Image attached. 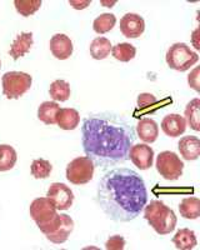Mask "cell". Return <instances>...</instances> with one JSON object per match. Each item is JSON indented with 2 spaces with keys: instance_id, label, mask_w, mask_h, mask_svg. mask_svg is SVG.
<instances>
[{
  "instance_id": "d590c367",
  "label": "cell",
  "mask_w": 200,
  "mask_h": 250,
  "mask_svg": "<svg viewBox=\"0 0 200 250\" xmlns=\"http://www.w3.org/2000/svg\"><path fill=\"white\" fill-rule=\"evenodd\" d=\"M0 69H1V60H0Z\"/></svg>"
},
{
  "instance_id": "ac0fdd59",
  "label": "cell",
  "mask_w": 200,
  "mask_h": 250,
  "mask_svg": "<svg viewBox=\"0 0 200 250\" xmlns=\"http://www.w3.org/2000/svg\"><path fill=\"white\" fill-rule=\"evenodd\" d=\"M80 123L79 111L72 108L60 109L57 117V124L63 130H74Z\"/></svg>"
},
{
  "instance_id": "9c48e42d",
  "label": "cell",
  "mask_w": 200,
  "mask_h": 250,
  "mask_svg": "<svg viewBox=\"0 0 200 250\" xmlns=\"http://www.w3.org/2000/svg\"><path fill=\"white\" fill-rule=\"evenodd\" d=\"M46 195V198L57 208V210H68L74 202L72 189L63 183H53L48 189Z\"/></svg>"
},
{
  "instance_id": "5b68a950",
  "label": "cell",
  "mask_w": 200,
  "mask_h": 250,
  "mask_svg": "<svg viewBox=\"0 0 200 250\" xmlns=\"http://www.w3.org/2000/svg\"><path fill=\"white\" fill-rule=\"evenodd\" d=\"M165 59L170 69L177 71H186L197 64L199 55L185 43H175L168 49Z\"/></svg>"
},
{
  "instance_id": "7402d4cb",
  "label": "cell",
  "mask_w": 200,
  "mask_h": 250,
  "mask_svg": "<svg viewBox=\"0 0 200 250\" xmlns=\"http://www.w3.org/2000/svg\"><path fill=\"white\" fill-rule=\"evenodd\" d=\"M179 211L185 219H198L200 216V200L195 196L185 198L180 202Z\"/></svg>"
},
{
  "instance_id": "4316f807",
  "label": "cell",
  "mask_w": 200,
  "mask_h": 250,
  "mask_svg": "<svg viewBox=\"0 0 200 250\" xmlns=\"http://www.w3.org/2000/svg\"><path fill=\"white\" fill-rule=\"evenodd\" d=\"M117 23V18L114 14L110 13H104L100 17H98L93 23V29L98 34H105L108 31L112 30Z\"/></svg>"
},
{
  "instance_id": "1f68e13d",
  "label": "cell",
  "mask_w": 200,
  "mask_h": 250,
  "mask_svg": "<svg viewBox=\"0 0 200 250\" xmlns=\"http://www.w3.org/2000/svg\"><path fill=\"white\" fill-rule=\"evenodd\" d=\"M199 68H195L194 70L192 71V74L188 77V82H189V85L192 86L194 90L199 91Z\"/></svg>"
},
{
  "instance_id": "2e32d148",
  "label": "cell",
  "mask_w": 200,
  "mask_h": 250,
  "mask_svg": "<svg viewBox=\"0 0 200 250\" xmlns=\"http://www.w3.org/2000/svg\"><path fill=\"white\" fill-rule=\"evenodd\" d=\"M33 43H34V40H33L32 33H21L13 42L9 54H10L13 59L18 60L19 58L24 57L32 49Z\"/></svg>"
},
{
  "instance_id": "e575fe53",
  "label": "cell",
  "mask_w": 200,
  "mask_h": 250,
  "mask_svg": "<svg viewBox=\"0 0 200 250\" xmlns=\"http://www.w3.org/2000/svg\"><path fill=\"white\" fill-rule=\"evenodd\" d=\"M101 3H103V4H106L105 6H109V8H112V6L114 5V4H115V1H110V3H109V1H101Z\"/></svg>"
},
{
  "instance_id": "6da1fadb",
  "label": "cell",
  "mask_w": 200,
  "mask_h": 250,
  "mask_svg": "<svg viewBox=\"0 0 200 250\" xmlns=\"http://www.w3.org/2000/svg\"><path fill=\"white\" fill-rule=\"evenodd\" d=\"M81 134L85 155L103 168L129 159V150L135 142L133 125L113 113L92 114L85 118Z\"/></svg>"
},
{
  "instance_id": "4dcf8cb0",
  "label": "cell",
  "mask_w": 200,
  "mask_h": 250,
  "mask_svg": "<svg viewBox=\"0 0 200 250\" xmlns=\"http://www.w3.org/2000/svg\"><path fill=\"white\" fill-rule=\"evenodd\" d=\"M155 103H157V98L153 95V94L149 93H143L140 94L139 97H138V104L141 108H148V106L154 105Z\"/></svg>"
},
{
  "instance_id": "277c9868",
  "label": "cell",
  "mask_w": 200,
  "mask_h": 250,
  "mask_svg": "<svg viewBox=\"0 0 200 250\" xmlns=\"http://www.w3.org/2000/svg\"><path fill=\"white\" fill-rule=\"evenodd\" d=\"M30 216L43 234H50L57 229L60 222V215L57 208L48 198H38L30 204Z\"/></svg>"
},
{
  "instance_id": "9a60e30c",
  "label": "cell",
  "mask_w": 200,
  "mask_h": 250,
  "mask_svg": "<svg viewBox=\"0 0 200 250\" xmlns=\"http://www.w3.org/2000/svg\"><path fill=\"white\" fill-rule=\"evenodd\" d=\"M137 133L144 143H154L159 135V126L157 122L150 118H144L137 125Z\"/></svg>"
},
{
  "instance_id": "e0dca14e",
  "label": "cell",
  "mask_w": 200,
  "mask_h": 250,
  "mask_svg": "<svg viewBox=\"0 0 200 250\" xmlns=\"http://www.w3.org/2000/svg\"><path fill=\"white\" fill-rule=\"evenodd\" d=\"M180 155L185 160H197L200 155V140L197 137H184L180 139L179 144Z\"/></svg>"
},
{
  "instance_id": "7a4b0ae2",
  "label": "cell",
  "mask_w": 200,
  "mask_h": 250,
  "mask_svg": "<svg viewBox=\"0 0 200 250\" xmlns=\"http://www.w3.org/2000/svg\"><path fill=\"white\" fill-rule=\"evenodd\" d=\"M98 204L114 222L134 220L148 202L144 179L137 171L118 168L108 171L98 187Z\"/></svg>"
},
{
  "instance_id": "d4e9b609",
  "label": "cell",
  "mask_w": 200,
  "mask_h": 250,
  "mask_svg": "<svg viewBox=\"0 0 200 250\" xmlns=\"http://www.w3.org/2000/svg\"><path fill=\"white\" fill-rule=\"evenodd\" d=\"M49 94L55 102H66L70 98V85L65 80H55L50 85Z\"/></svg>"
},
{
  "instance_id": "d6986e66",
  "label": "cell",
  "mask_w": 200,
  "mask_h": 250,
  "mask_svg": "<svg viewBox=\"0 0 200 250\" xmlns=\"http://www.w3.org/2000/svg\"><path fill=\"white\" fill-rule=\"evenodd\" d=\"M173 243L175 248L179 250H192L197 247V236L195 233L190 229H180L173 236Z\"/></svg>"
},
{
  "instance_id": "603a6c76",
  "label": "cell",
  "mask_w": 200,
  "mask_h": 250,
  "mask_svg": "<svg viewBox=\"0 0 200 250\" xmlns=\"http://www.w3.org/2000/svg\"><path fill=\"white\" fill-rule=\"evenodd\" d=\"M186 120L190 128L194 129L195 131L200 130V100L193 99L192 102L188 103V105L185 108V113H184Z\"/></svg>"
},
{
  "instance_id": "f1b7e54d",
  "label": "cell",
  "mask_w": 200,
  "mask_h": 250,
  "mask_svg": "<svg viewBox=\"0 0 200 250\" xmlns=\"http://www.w3.org/2000/svg\"><path fill=\"white\" fill-rule=\"evenodd\" d=\"M30 170H32V175L34 176L35 179H45L50 175L53 170L52 164L45 159H35L32 163V167H30Z\"/></svg>"
},
{
  "instance_id": "cb8c5ba5",
  "label": "cell",
  "mask_w": 200,
  "mask_h": 250,
  "mask_svg": "<svg viewBox=\"0 0 200 250\" xmlns=\"http://www.w3.org/2000/svg\"><path fill=\"white\" fill-rule=\"evenodd\" d=\"M18 155L13 146L8 144L0 145V171H8L14 168Z\"/></svg>"
},
{
  "instance_id": "4fadbf2b",
  "label": "cell",
  "mask_w": 200,
  "mask_h": 250,
  "mask_svg": "<svg viewBox=\"0 0 200 250\" xmlns=\"http://www.w3.org/2000/svg\"><path fill=\"white\" fill-rule=\"evenodd\" d=\"M73 229H74V222L66 214H60V222L58 224L57 229L53 233L46 234V239L50 240L54 244H63L68 240L69 235L72 234Z\"/></svg>"
},
{
  "instance_id": "d6a6232c",
  "label": "cell",
  "mask_w": 200,
  "mask_h": 250,
  "mask_svg": "<svg viewBox=\"0 0 200 250\" xmlns=\"http://www.w3.org/2000/svg\"><path fill=\"white\" fill-rule=\"evenodd\" d=\"M90 0H84V1H77V0H69V4L74 9H85L86 6L90 5Z\"/></svg>"
},
{
  "instance_id": "ba28073f",
  "label": "cell",
  "mask_w": 200,
  "mask_h": 250,
  "mask_svg": "<svg viewBox=\"0 0 200 250\" xmlns=\"http://www.w3.org/2000/svg\"><path fill=\"white\" fill-rule=\"evenodd\" d=\"M157 170L166 180H178L183 175L184 163L173 151H163L157 158Z\"/></svg>"
},
{
  "instance_id": "44dd1931",
  "label": "cell",
  "mask_w": 200,
  "mask_h": 250,
  "mask_svg": "<svg viewBox=\"0 0 200 250\" xmlns=\"http://www.w3.org/2000/svg\"><path fill=\"white\" fill-rule=\"evenodd\" d=\"M112 48V43L109 39L104 37L95 38L90 44V55L95 60H103L110 55Z\"/></svg>"
},
{
  "instance_id": "3957f363",
  "label": "cell",
  "mask_w": 200,
  "mask_h": 250,
  "mask_svg": "<svg viewBox=\"0 0 200 250\" xmlns=\"http://www.w3.org/2000/svg\"><path fill=\"white\" fill-rule=\"evenodd\" d=\"M144 210V218L148 220L149 225L160 235L170 234L177 227V215L170 208L166 207L160 200H153L149 203Z\"/></svg>"
},
{
  "instance_id": "ffe728a7",
  "label": "cell",
  "mask_w": 200,
  "mask_h": 250,
  "mask_svg": "<svg viewBox=\"0 0 200 250\" xmlns=\"http://www.w3.org/2000/svg\"><path fill=\"white\" fill-rule=\"evenodd\" d=\"M60 110V106L55 102H44L40 104L38 109V118L40 122H43L46 125L57 124L58 113Z\"/></svg>"
},
{
  "instance_id": "8fae6325",
  "label": "cell",
  "mask_w": 200,
  "mask_h": 250,
  "mask_svg": "<svg viewBox=\"0 0 200 250\" xmlns=\"http://www.w3.org/2000/svg\"><path fill=\"white\" fill-rule=\"evenodd\" d=\"M128 156L137 168H139L140 170H146L152 168L154 150L146 144H137L130 148Z\"/></svg>"
},
{
  "instance_id": "7c38bea8",
  "label": "cell",
  "mask_w": 200,
  "mask_h": 250,
  "mask_svg": "<svg viewBox=\"0 0 200 250\" xmlns=\"http://www.w3.org/2000/svg\"><path fill=\"white\" fill-rule=\"evenodd\" d=\"M50 51L57 59L66 60L73 54V42L65 34H55L50 39Z\"/></svg>"
},
{
  "instance_id": "5bb4252c",
  "label": "cell",
  "mask_w": 200,
  "mask_h": 250,
  "mask_svg": "<svg viewBox=\"0 0 200 250\" xmlns=\"http://www.w3.org/2000/svg\"><path fill=\"white\" fill-rule=\"evenodd\" d=\"M161 129L168 137H180L186 130V120L179 114H169L161 122Z\"/></svg>"
},
{
  "instance_id": "8992f818",
  "label": "cell",
  "mask_w": 200,
  "mask_h": 250,
  "mask_svg": "<svg viewBox=\"0 0 200 250\" xmlns=\"http://www.w3.org/2000/svg\"><path fill=\"white\" fill-rule=\"evenodd\" d=\"M33 78L23 71H8L1 78L3 94L6 99H19L32 88Z\"/></svg>"
},
{
  "instance_id": "836d02e7",
  "label": "cell",
  "mask_w": 200,
  "mask_h": 250,
  "mask_svg": "<svg viewBox=\"0 0 200 250\" xmlns=\"http://www.w3.org/2000/svg\"><path fill=\"white\" fill-rule=\"evenodd\" d=\"M197 35H198V29L194 31V34H193V42H194L195 49H200V45H199V43H198V40H197Z\"/></svg>"
},
{
  "instance_id": "52a82bcc",
  "label": "cell",
  "mask_w": 200,
  "mask_h": 250,
  "mask_svg": "<svg viewBox=\"0 0 200 250\" xmlns=\"http://www.w3.org/2000/svg\"><path fill=\"white\" fill-rule=\"evenodd\" d=\"M94 162L89 156H79L66 167V179L74 185L88 184L94 176Z\"/></svg>"
},
{
  "instance_id": "484cf974",
  "label": "cell",
  "mask_w": 200,
  "mask_h": 250,
  "mask_svg": "<svg viewBox=\"0 0 200 250\" xmlns=\"http://www.w3.org/2000/svg\"><path fill=\"white\" fill-rule=\"evenodd\" d=\"M112 54L119 62H128L134 59L137 55V49L129 43H119L112 48Z\"/></svg>"
},
{
  "instance_id": "30bf717a",
  "label": "cell",
  "mask_w": 200,
  "mask_h": 250,
  "mask_svg": "<svg viewBox=\"0 0 200 250\" xmlns=\"http://www.w3.org/2000/svg\"><path fill=\"white\" fill-rule=\"evenodd\" d=\"M145 30V21L140 15L134 13H128L120 19V31L129 39L139 38Z\"/></svg>"
},
{
  "instance_id": "83f0119b",
  "label": "cell",
  "mask_w": 200,
  "mask_h": 250,
  "mask_svg": "<svg viewBox=\"0 0 200 250\" xmlns=\"http://www.w3.org/2000/svg\"><path fill=\"white\" fill-rule=\"evenodd\" d=\"M14 5L20 15L30 17L39 10L41 6V0H15Z\"/></svg>"
},
{
  "instance_id": "f546056e",
  "label": "cell",
  "mask_w": 200,
  "mask_h": 250,
  "mask_svg": "<svg viewBox=\"0 0 200 250\" xmlns=\"http://www.w3.org/2000/svg\"><path fill=\"white\" fill-rule=\"evenodd\" d=\"M125 247V239L121 235L110 236L105 243V249L108 250H123Z\"/></svg>"
}]
</instances>
